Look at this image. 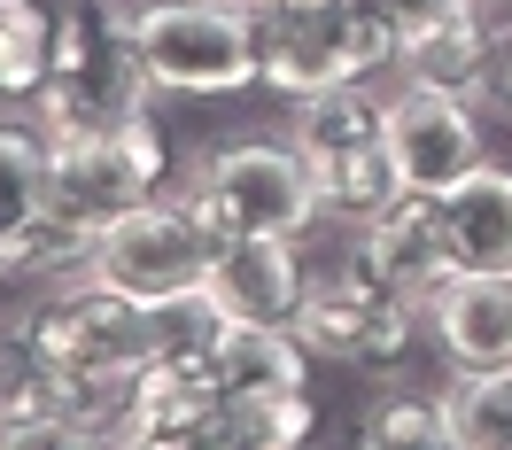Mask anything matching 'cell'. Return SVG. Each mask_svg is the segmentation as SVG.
<instances>
[{
    "instance_id": "6da1fadb",
    "label": "cell",
    "mask_w": 512,
    "mask_h": 450,
    "mask_svg": "<svg viewBox=\"0 0 512 450\" xmlns=\"http://www.w3.org/2000/svg\"><path fill=\"white\" fill-rule=\"evenodd\" d=\"M179 202L187 218L218 241H241V233H303L319 218V187L295 156V140H233V148H210L194 156V171L179 179Z\"/></svg>"
},
{
    "instance_id": "7a4b0ae2",
    "label": "cell",
    "mask_w": 512,
    "mask_h": 450,
    "mask_svg": "<svg viewBox=\"0 0 512 450\" xmlns=\"http://www.w3.org/2000/svg\"><path fill=\"white\" fill-rule=\"evenodd\" d=\"M132 47L156 94H241L264 70V32L225 0H132Z\"/></svg>"
},
{
    "instance_id": "3957f363",
    "label": "cell",
    "mask_w": 512,
    "mask_h": 450,
    "mask_svg": "<svg viewBox=\"0 0 512 450\" xmlns=\"http://www.w3.org/2000/svg\"><path fill=\"white\" fill-rule=\"evenodd\" d=\"M419 311L412 295H396L365 264V249H334L326 264L303 272V311H295V342L326 365H357V373H388L396 357L412 350L419 334Z\"/></svg>"
},
{
    "instance_id": "277c9868",
    "label": "cell",
    "mask_w": 512,
    "mask_h": 450,
    "mask_svg": "<svg viewBox=\"0 0 512 450\" xmlns=\"http://www.w3.org/2000/svg\"><path fill=\"white\" fill-rule=\"evenodd\" d=\"M16 334L32 342L39 373H47V396L63 381H86V373H132V365H148V303L109 288V280H94V272L55 280L16 319Z\"/></svg>"
},
{
    "instance_id": "5b68a950",
    "label": "cell",
    "mask_w": 512,
    "mask_h": 450,
    "mask_svg": "<svg viewBox=\"0 0 512 450\" xmlns=\"http://www.w3.org/2000/svg\"><path fill=\"white\" fill-rule=\"evenodd\" d=\"M156 194H163V140L148 117L78 132V140H47V210L78 233H94V241L109 218H125Z\"/></svg>"
},
{
    "instance_id": "8992f818",
    "label": "cell",
    "mask_w": 512,
    "mask_h": 450,
    "mask_svg": "<svg viewBox=\"0 0 512 450\" xmlns=\"http://www.w3.org/2000/svg\"><path fill=\"white\" fill-rule=\"evenodd\" d=\"M86 272L109 280V288H125V295H140V303H163V295H187L210 280V233L187 218L179 194H156V202H140V210L101 225Z\"/></svg>"
},
{
    "instance_id": "52a82bcc",
    "label": "cell",
    "mask_w": 512,
    "mask_h": 450,
    "mask_svg": "<svg viewBox=\"0 0 512 450\" xmlns=\"http://www.w3.org/2000/svg\"><path fill=\"white\" fill-rule=\"evenodd\" d=\"M388 156H396L404 194H435V202H443L458 179L481 171L474 101L435 94V86H396V94H388Z\"/></svg>"
},
{
    "instance_id": "ba28073f",
    "label": "cell",
    "mask_w": 512,
    "mask_h": 450,
    "mask_svg": "<svg viewBox=\"0 0 512 450\" xmlns=\"http://www.w3.org/2000/svg\"><path fill=\"white\" fill-rule=\"evenodd\" d=\"M311 427H319V412L303 388L295 396H210L171 427L117 435V450H303Z\"/></svg>"
},
{
    "instance_id": "9c48e42d",
    "label": "cell",
    "mask_w": 512,
    "mask_h": 450,
    "mask_svg": "<svg viewBox=\"0 0 512 450\" xmlns=\"http://www.w3.org/2000/svg\"><path fill=\"white\" fill-rule=\"evenodd\" d=\"M210 303L233 326H295L303 311V257L288 233H241L210 249Z\"/></svg>"
},
{
    "instance_id": "30bf717a",
    "label": "cell",
    "mask_w": 512,
    "mask_h": 450,
    "mask_svg": "<svg viewBox=\"0 0 512 450\" xmlns=\"http://www.w3.org/2000/svg\"><path fill=\"white\" fill-rule=\"evenodd\" d=\"M357 249H365V264H373L396 295H412L419 311H427V295L458 272V264H450V233H443V202H435V194H396L381 218L357 225Z\"/></svg>"
},
{
    "instance_id": "8fae6325",
    "label": "cell",
    "mask_w": 512,
    "mask_h": 450,
    "mask_svg": "<svg viewBox=\"0 0 512 450\" xmlns=\"http://www.w3.org/2000/svg\"><path fill=\"white\" fill-rule=\"evenodd\" d=\"M497 70H505V47L489 32V16H481V8H443V16H419L412 32H404L396 78H404V86L458 94V101H481Z\"/></svg>"
},
{
    "instance_id": "7c38bea8",
    "label": "cell",
    "mask_w": 512,
    "mask_h": 450,
    "mask_svg": "<svg viewBox=\"0 0 512 450\" xmlns=\"http://www.w3.org/2000/svg\"><path fill=\"white\" fill-rule=\"evenodd\" d=\"M427 334L450 365H512V272H450L427 295Z\"/></svg>"
},
{
    "instance_id": "4fadbf2b",
    "label": "cell",
    "mask_w": 512,
    "mask_h": 450,
    "mask_svg": "<svg viewBox=\"0 0 512 450\" xmlns=\"http://www.w3.org/2000/svg\"><path fill=\"white\" fill-rule=\"evenodd\" d=\"M187 381L202 396H295L311 381V350L295 342V326H225L202 365H187Z\"/></svg>"
},
{
    "instance_id": "5bb4252c",
    "label": "cell",
    "mask_w": 512,
    "mask_h": 450,
    "mask_svg": "<svg viewBox=\"0 0 512 450\" xmlns=\"http://www.w3.org/2000/svg\"><path fill=\"white\" fill-rule=\"evenodd\" d=\"M443 233L458 272H512V171L481 163L443 194Z\"/></svg>"
},
{
    "instance_id": "9a60e30c",
    "label": "cell",
    "mask_w": 512,
    "mask_h": 450,
    "mask_svg": "<svg viewBox=\"0 0 512 450\" xmlns=\"http://www.w3.org/2000/svg\"><path fill=\"white\" fill-rule=\"evenodd\" d=\"M288 140H295V156H303V171L311 163H334V156H357V148H381L388 140V101L373 94V86H326V94H311V101H295V125H288Z\"/></svg>"
},
{
    "instance_id": "2e32d148",
    "label": "cell",
    "mask_w": 512,
    "mask_h": 450,
    "mask_svg": "<svg viewBox=\"0 0 512 450\" xmlns=\"http://www.w3.org/2000/svg\"><path fill=\"white\" fill-rule=\"evenodd\" d=\"M39 225H47V140L24 125H0V264Z\"/></svg>"
},
{
    "instance_id": "e0dca14e",
    "label": "cell",
    "mask_w": 512,
    "mask_h": 450,
    "mask_svg": "<svg viewBox=\"0 0 512 450\" xmlns=\"http://www.w3.org/2000/svg\"><path fill=\"white\" fill-rule=\"evenodd\" d=\"M311 187H319V218L365 225L404 194V179H396V156H388V140H381V148H357V156L311 163Z\"/></svg>"
},
{
    "instance_id": "ac0fdd59",
    "label": "cell",
    "mask_w": 512,
    "mask_h": 450,
    "mask_svg": "<svg viewBox=\"0 0 512 450\" xmlns=\"http://www.w3.org/2000/svg\"><path fill=\"white\" fill-rule=\"evenodd\" d=\"M443 412L466 450H512V365H458V381L443 388Z\"/></svg>"
},
{
    "instance_id": "d6986e66",
    "label": "cell",
    "mask_w": 512,
    "mask_h": 450,
    "mask_svg": "<svg viewBox=\"0 0 512 450\" xmlns=\"http://www.w3.org/2000/svg\"><path fill=\"white\" fill-rule=\"evenodd\" d=\"M55 70V16L39 0H0V101H32Z\"/></svg>"
},
{
    "instance_id": "ffe728a7",
    "label": "cell",
    "mask_w": 512,
    "mask_h": 450,
    "mask_svg": "<svg viewBox=\"0 0 512 450\" xmlns=\"http://www.w3.org/2000/svg\"><path fill=\"white\" fill-rule=\"evenodd\" d=\"M225 311L210 303V288H187V295H163V303H148V357L156 365H202V350L225 334Z\"/></svg>"
},
{
    "instance_id": "44dd1931",
    "label": "cell",
    "mask_w": 512,
    "mask_h": 450,
    "mask_svg": "<svg viewBox=\"0 0 512 450\" xmlns=\"http://www.w3.org/2000/svg\"><path fill=\"white\" fill-rule=\"evenodd\" d=\"M404 16L388 8V0H350V16H342V78L350 86H373L388 70L404 63Z\"/></svg>"
},
{
    "instance_id": "7402d4cb",
    "label": "cell",
    "mask_w": 512,
    "mask_h": 450,
    "mask_svg": "<svg viewBox=\"0 0 512 450\" xmlns=\"http://www.w3.org/2000/svg\"><path fill=\"white\" fill-rule=\"evenodd\" d=\"M365 450H466L450 427L443 396H388L381 412L365 419Z\"/></svg>"
},
{
    "instance_id": "603a6c76",
    "label": "cell",
    "mask_w": 512,
    "mask_h": 450,
    "mask_svg": "<svg viewBox=\"0 0 512 450\" xmlns=\"http://www.w3.org/2000/svg\"><path fill=\"white\" fill-rule=\"evenodd\" d=\"M0 450H117V435L70 412H16L0 419Z\"/></svg>"
},
{
    "instance_id": "cb8c5ba5",
    "label": "cell",
    "mask_w": 512,
    "mask_h": 450,
    "mask_svg": "<svg viewBox=\"0 0 512 450\" xmlns=\"http://www.w3.org/2000/svg\"><path fill=\"white\" fill-rule=\"evenodd\" d=\"M16 412H47V373H39L32 342L16 326H0V419Z\"/></svg>"
},
{
    "instance_id": "d4e9b609",
    "label": "cell",
    "mask_w": 512,
    "mask_h": 450,
    "mask_svg": "<svg viewBox=\"0 0 512 450\" xmlns=\"http://www.w3.org/2000/svg\"><path fill=\"white\" fill-rule=\"evenodd\" d=\"M404 24H419V16H443V8H474V0H388Z\"/></svg>"
},
{
    "instance_id": "484cf974",
    "label": "cell",
    "mask_w": 512,
    "mask_h": 450,
    "mask_svg": "<svg viewBox=\"0 0 512 450\" xmlns=\"http://www.w3.org/2000/svg\"><path fill=\"white\" fill-rule=\"evenodd\" d=\"M497 78H505V101H512V39H505V70H497Z\"/></svg>"
},
{
    "instance_id": "4316f807",
    "label": "cell",
    "mask_w": 512,
    "mask_h": 450,
    "mask_svg": "<svg viewBox=\"0 0 512 450\" xmlns=\"http://www.w3.org/2000/svg\"><path fill=\"white\" fill-rule=\"evenodd\" d=\"M8 280H16V272H8V264H0V295H8Z\"/></svg>"
}]
</instances>
